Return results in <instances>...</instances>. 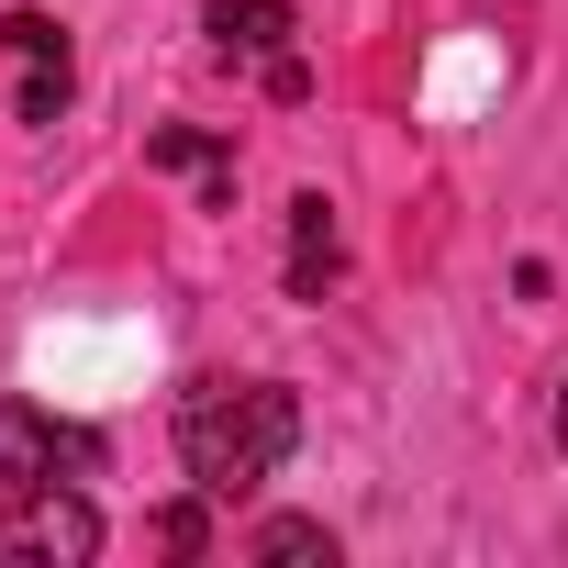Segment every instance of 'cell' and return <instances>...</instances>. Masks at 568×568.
<instances>
[{
    "mask_svg": "<svg viewBox=\"0 0 568 568\" xmlns=\"http://www.w3.org/2000/svg\"><path fill=\"white\" fill-rule=\"evenodd\" d=\"M302 446V402L278 379H190L179 390V468L201 501H234L256 479H278V457Z\"/></svg>",
    "mask_w": 568,
    "mask_h": 568,
    "instance_id": "cell-1",
    "label": "cell"
},
{
    "mask_svg": "<svg viewBox=\"0 0 568 568\" xmlns=\"http://www.w3.org/2000/svg\"><path fill=\"white\" fill-rule=\"evenodd\" d=\"M0 68H12V112H23V123H57L68 90H79L68 23H45V12H0Z\"/></svg>",
    "mask_w": 568,
    "mask_h": 568,
    "instance_id": "cell-2",
    "label": "cell"
},
{
    "mask_svg": "<svg viewBox=\"0 0 568 568\" xmlns=\"http://www.w3.org/2000/svg\"><path fill=\"white\" fill-rule=\"evenodd\" d=\"M0 557H57V568H79V557H101V513H90L79 490L34 479V490H12V513H0Z\"/></svg>",
    "mask_w": 568,
    "mask_h": 568,
    "instance_id": "cell-3",
    "label": "cell"
},
{
    "mask_svg": "<svg viewBox=\"0 0 568 568\" xmlns=\"http://www.w3.org/2000/svg\"><path fill=\"white\" fill-rule=\"evenodd\" d=\"M57 468H90V435H68V424L34 413V402H0V490H34V479H57Z\"/></svg>",
    "mask_w": 568,
    "mask_h": 568,
    "instance_id": "cell-4",
    "label": "cell"
},
{
    "mask_svg": "<svg viewBox=\"0 0 568 568\" xmlns=\"http://www.w3.org/2000/svg\"><path fill=\"white\" fill-rule=\"evenodd\" d=\"M335 267H346L335 201H324V190H302V201H291V302H324V291H335Z\"/></svg>",
    "mask_w": 568,
    "mask_h": 568,
    "instance_id": "cell-5",
    "label": "cell"
},
{
    "mask_svg": "<svg viewBox=\"0 0 568 568\" xmlns=\"http://www.w3.org/2000/svg\"><path fill=\"white\" fill-rule=\"evenodd\" d=\"M212 57L234 68H267V57H291V0H212Z\"/></svg>",
    "mask_w": 568,
    "mask_h": 568,
    "instance_id": "cell-6",
    "label": "cell"
},
{
    "mask_svg": "<svg viewBox=\"0 0 568 568\" xmlns=\"http://www.w3.org/2000/svg\"><path fill=\"white\" fill-rule=\"evenodd\" d=\"M145 156H156V168H179V179H201V201H212V212H234V156H223V145H201V134H156Z\"/></svg>",
    "mask_w": 568,
    "mask_h": 568,
    "instance_id": "cell-7",
    "label": "cell"
},
{
    "mask_svg": "<svg viewBox=\"0 0 568 568\" xmlns=\"http://www.w3.org/2000/svg\"><path fill=\"white\" fill-rule=\"evenodd\" d=\"M256 557H324V568H335V535H324L313 513H278V524H256Z\"/></svg>",
    "mask_w": 568,
    "mask_h": 568,
    "instance_id": "cell-8",
    "label": "cell"
},
{
    "mask_svg": "<svg viewBox=\"0 0 568 568\" xmlns=\"http://www.w3.org/2000/svg\"><path fill=\"white\" fill-rule=\"evenodd\" d=\"M557 457H568V390H557Z\"/></svg>",
    "mask_w": 568,
    "mask_h": 568,
    "instance_id": "cell-9",
    "label": "cell"
}]
</instances>
